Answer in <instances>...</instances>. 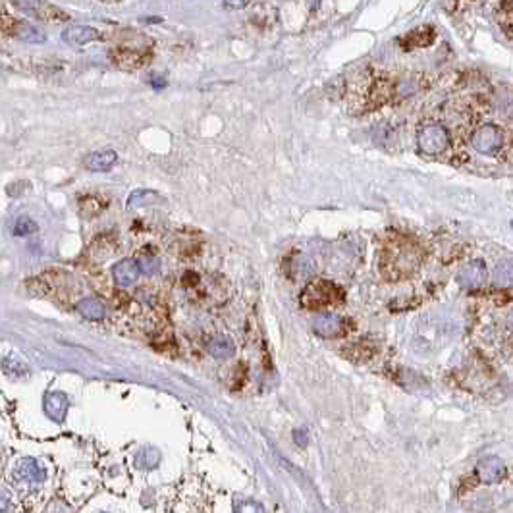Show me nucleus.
I'll use <instances>...</instances> for the list:
<instances>
[{"instance_id": "obj_25", "label": "nucleus", "mask_w": 513, "mask_h": 513, "mask_svg": "<svg viewBox=\"0 0 513 513\" xmlns=\"http://www.w3.org/2000/svg\"><path fill=\"white\" fill-rule=\"evenodd\" d=\"M238 513H265V507L255 500H246L238 506Z\"/></svg>"}, {"instance_id": "obj_3", "label": "nucleus", "mask_w": 513, "mask_h": 513, "mask_svg": "<svg viewBox=\"0 0 513 513\" xmlns=\"http://www.w3.org/2000/svg\"><path fill=\"white\" fill-rule=\"evenodd\" d=\"M342 297H344L342 289L334 282H328V280H315V282L305 286V289L301 291V297H299V301H301V305H303L305 309L317 311V309H322V307H328V305L340 303Z\"/></svg>"}, {"instance_id": "obj_1", "label": "nucleus", "mask_w": 513, "mask_h": 513, "mask_svg": "<svg viewBox=\"0 0 513 513\" xmlns=\"http://www.w3.org/2000/svg\"><path fill=\"white\" fill-rule=\"evenodd\" d=\"M417 151L478 176H513V87L463 76L425 110Z\"/></svg>"}, {"instance_id": "obj_16", "label": "nucleus", "mask_w": 513, "mask_h": 513, "mask_svg": "<svg viewBox=\"0 0 513 513\" xmlns=\"http://www.w3.org/2000/svg\"><path fill=\"white\" fill-rule=\"evenodd\" d=\"M78 207L83 217H99L102 210L109 207V199L101 195H83L80 197Z\"/></svg>"}, {"instance_id": "obj_12", "label": "nucleus", "mask_w": 513, "mask_h": 513, "mask_svg": "<svg viewBox=\"0 0 513 513\" xmlns=\"http://www.w3.org/2000/svg\"><path fill=\"white\" fill-rule=\"evenodd\" d=\"M118 155L112 149H101V151L89 152L83 159V168L89 172H109L114 167Z\"/></svg>"}, {"instance_id": "obj_20", "label": "nucleus", "mask_w": 513, "mask_h": 513, "mask_svg": "<svg viewBox=\"0 0 513 513\" xmlns=\"http://www.w3.org/2000/svg\"><path fill=\"white\" fill-rule=\"evenodd\" d=\"M234 344L226 338H215V340L209 344V354L217 359H228L234 355Z\"/></svg>"}, {"instance_id": "obj_22", "label": "nucleus", "mask_w": 513, "mask_h": 513, "mask_svg": "<svg viewBox=\"0 0 513 513\" xmlns=\"http://www.w3.org/2000/svg\"><path fill=\"white\" fill-rule=\"evenodd\" d=\"M496 284L502 288L513 286V260H502L496 267Z\"/></svg>"}, {"instance_id": "obj_23", "label": "nucleus", "mask_w": 513, "mask_h": 513, "mask_svg": "<svg viewBox=\"0 0 513 513\" xmlns=\"http://www.w3.org/2000/svg\"><path fill=\"white\" fill-rule=\"evenodd\" d=\"M155 197H157V193H152V191H145V189H139V191H133V193H131L128 205H130V207H135V205L141 207V205L151 203Z\"/></svg>"}, {"instance_id": "obj_24", "label": "nucleus", "mask_w": 513, "mask_h": 513, "mask_svg": "<svg viewBox=\"0 0 513 513\" xmlns=\"http://www.w3.org/2000/svg\"><path fill=\"white\" fill-rule=\"evenodd\" d=\"M91 249H93V251H97V249H99L101 257H109V255L114 253V243H110V239L107 238V236H102V238L95 239L93 246H91Z\"/></svg>"}, {"instance_id": "obj_10", "label": "nucleus", "mask_w": 513, "mask_h": 513, "mask_svg": "<svg viewBox=\"0 0 513 513\" xmlns=\"http://www.w3.org/2000/svg\"><path fill=\"white\" fill-rule=\"evenodd\" d=\"M457 282L461 284L463 288H481L486 282V268L483 260H471L465 267L459 270L457 274Z\"/></svg>"}, {"instance_id": "obj_4", "label": "nucleus", "mask_w": 513, "mask_h": 513, "mask_svg": "<svg viewBox=\"0 0 513 513\" xmlns=\"http://www.w3.org/2000/svg\"><path fill=\"white\" fill-rule=\"evenodd\" d=\"M16 10L41 22H68L70 16L62 8L54 6L49 0H12Z\"/></svg>"}, {"instance_id": "obj_8", "label": "nucleus", "mask_w": 513, "mask_h": 513, "mask_svg": "<svg viewBox=\"0 0 513 513\" xmlns=\"http://www.w3.org/2000/svg\"><path fill=\"white\" fill-rule=\"evenodd\" d=\"M477 477L485 485H496L506 477V465L498 456H486L477 463Z\"/></svg>"}, {"instance_id": "obj_18", "label": "nucleus", "mask_w": 513, "mask_h": 513, "mask_svg": "<svg viewBox=\"0 0 513 513\" xmlns=\"http://www.w3.org/2000/svg\"><path fill=\"white\" fill-rule=\"evenodd\" d=\"M498 23L509 39H513V0H500Z\"/></svg>"}, {"instance_id": "obj_11", "label": "nucleus", "mask_w": 513, "mask_h": 513, "mask_svg": "<svg viewBox=\"0 0 513 513\" xmlns=\"http://www.w3.org/2000/svg\"><path fill=\"white\" fill-rule=\"evenodd\" d=\"M62 39L70 47H83V44L95 43V41L102 39V33L97 28H91V25H73V28L64 29Z\"/></svg>"}, {"instance_id": "obj_28", "label": "nucleus", "mask_w": 513, "mask_h": 513, "mask_svg": "<svg viewBox=\"0 0 513 513\" xmlns=\"http://www.w3.org/2000/svg\"><path fill=\"white\" fill-rule=\"evenodd\" d=\"M149 83H151L152 87H157V89H162V87L167 85V81L159 80V76H152L151 80H149Z\"/></svg>"}, {"instance_id": "obj_30", "label": "nucleus", "mask_w": 513, "mask_h": 513, "mask_svg": "<svg viewBox=\"0 0 513 513\" xmlns=\"http://www.w3.org/2000/svg\"><path fill=\"white\" fill-rule=\"evenodd\" d=\"M512 228H513V222H512Z\"/></svg>"}, {"instance_id": "obj_21", "label": "nucleus", "mask_w": 513, "mask_h": 513, "mask_svg": "<svg viewBox=\"0 0 513 513\" xmlns=\"http://www.w3.org/2000/svg\"><path fill=\"white\" fill-rule=\"evenodd\" d=\"M39 230V226L33 218L29 217H20L18 220L14 222L12 226V234L18 236V238H23V236H31V234H35Z\"/></svg>"}, {"instance_id": "obj_2", "label": "nucleus", "mask_w": 513, "mask_h": 513, "mask_svg": "<svg viewBox=\"0 0 513 513\" xmlns=\"http://www.w3.org/2000/svg\"><path fill=\"white\" fill-rule=\"evenodd\" d=\"M423 257L425 253L417 239L404 234H390L380 247L378 268L384 278L396 282L415 274L423 262Z\"/></svg>"}, {"instance_id": "obj_13", "label": "nucleus", "mask_w": 513, "mask_h": 513, "mask_svg": "<svg viewBox=\"0 0 513 513\" xmlns=\"http://www.w3.org/2000/svg\"><path fill=\"white\" fill-rule=\"evenodd\" d=\"M434 39H436V31L433 28H417L402 39V47L405 51H413V49H421V47H430Z\"/></svg>"}, {"instance_id": "obj_29", "label": "nucleus", "mask_w": 513, "mask_h": 513, "mask_svg": "<svg viewBox=\"0 0 513 513\" xmlns=\"http://www.w3.org/2000/svg\"><path fill=\"white\" fill-rule=\"evenodd\" d=\"M305 430H296V442H299L301 446H305L307 444V436H305Z\"/></svg>"}, {"instance_id": "obj_7", "label": "nucleus", "mask_w": 513, "mask_h": 513, "mask_svg": "<svg viewBox=\"0 0 513 513\" xmlns=\"http://www.w3.org/2000/svg\"><path fill=\"white\" fill-rule=\"evenodd\" d=\"M313 328L322 338H338L346 332V320L334 313H320L313 320Z\"/></svg>"}, {"instance_id": "obj_15", "label": "nucleus", "mask_w": 513, "mask_h": 513, "mask_svg": "<svg viewBox=\"0 0 513 513\" xmlns=\"http://www.w3.org/2000/svg\"><path fill=\"white\" fill-rule=\"evenodd\" d=\"M44 411H47V415L52 421H56V423L64 421L66 411H68V398H66L64 394H60V392L47 394V398H44Z\"/></svg>"}, {"instance_id": "obj_26", "label": "nucleus", "mask_w": 513, "mask_h": 513, "mask_svg": "<svg viewBox=\"0 0 513 513\" xmlns=\"http://www.w3.org/2000/svg\"><path fill=\"white\" fill-rule=\"evenodd\" d=\"M251 4V0H224L226 10H241Z\"/></svg>"}, {"instance_id": "obj_6", "label": "nucleus", "mask_w": 513, "mask_h": 513, "mask_svg": "<svg viewBox=\"0 0 513 513\" xmlns=\"http://www.w3.org/2000/svg\"><path fill=\"white\" fill-rule=\"evenodd\" d=\"M112 58L114 62L123 70H139L143 68L149 58H151V51L149 49H143V47H128V44H120L118 49H114L112 52Z\"/></svg>"}, {"instance_id": "obj_19", "label": "nucleus", "mask_w": 513, "mask_h": 513, "mask_svg": "<svg viewBox=\"0 0 513 513\" xmlns=\"http://www.w3.org/2000/svg\"><path fill=\"white\" fill-rule=\"evenodd\" d=\"M135 260H138L141 272H145V274H152V272L159 270L160 262L159 259H157V255L151 251V247H143V249L139 251V257Z\"/></svg>"}, {"instance_id": "obj_17", "label": "nucleus", "mask_w": 513, "mask_h": 513, "mask_svg": "<svg viewBox=\"0 0 513 513\" xmlns=\"http://www.w3.org/2000/svg\"><path fill=\"white\" fill-rule=\"evenodd\" d=\"M76 309L83 315L85 318H91V320H101L107 315V307L102 303L101 299H95V297H85L81 299L80 303L76 305Z\"/></svg>"}, {"instance_id": "obj_27", "label": "nucleus", "mask_w": 513, "mask_h": 513, "mask_svg": "<svg viewBox=\"0 0 513 513\" xmlns=\"http://www.w3.org/2000/svg\"><path fill=\"white\" fill-rule=\"evenodd\" d=\"M8 507H10V494L0 488V513H6Z\"/></svg>"}, {"instance_id": "obj_9", "label": "nucleus", "mask_w": 513, "mask_h": 513, "mask_svg": "<svg viewBox=\"0 0 513 513\" xmlns=\"http://www.w3.org/2000/svg\"><path fill=\"white\" fill-rule=\"evenodd\" d=\"M139 274H141V268H139L135 259L118 260L114 267H112V278H114V282L120 288H130V286H133V284L138 282Z\"/></svg>"}, {"instance_id": "obj_5", "label": "nucleus", "mask_w": 513, "mask_h": 513, "mask_svg": "<svg viewBox=\"0 0 513 513\" xmlns=\"http://www.w3.org/2000/svg\"><path fill=\"white\" fill-rule=\"evenodd\" d=\"M0 29L6 35L20 39V41H25V43H44L47 41V33H43L37 25L25 22V20H20V18H12V16H4L2 18Z\"/></svg>"}, {"instance_id": "obj_14", "label": "nucleus", "mask_w": 513, "mask_h": 513, "mask_svg": "<svg viewBox=\"0 0 513 513\" xmlns=\"http://www.w3.org/2000/svg\"><path fill=\"white\" fill-rule=\"evenodd\" d=\"M14 477L20 483H41L44 478L43 467L35 461V459H22V461L16 465Z\"/></svg>"}]
</instances>
